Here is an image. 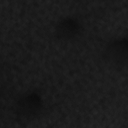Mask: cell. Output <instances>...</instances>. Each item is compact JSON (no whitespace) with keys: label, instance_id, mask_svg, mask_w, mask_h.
<instances>
[{"label":"cell","instance_id":"7a4b0ae2","mask_svg":"<svg viewBox=\"0 0 128 128\" xmlns=\"http://www.w3.org/2000/svg\"><path fill=\"white\" fill-rule=\"evenodd\" d=\"M42 100L35 93H27L23 95L16 103V112L22 118H32L41 110Z\"/></svg>","mask_w":128,"mask_h":128},{"label":"cell","instance_id":"6da1fadb","mask_svg":"<svg viewBox=\"0 0 128 128\" xmlns=\"http://www.w3.org/2000/svg\"><path fill=\"white\" fill-rule=\"evenodd\" d=\"M127 40L118 38L111 40L104 49V57L108 63L120 68L126 65L127 61Z\"/></svg>","mask_w":128,"mask_h":128},{"label":"cell","instance_id":"3957f363","mask_svg":"<svg viewBox=\"0 0 128 128\" xmlns=\"http://www.w3.org/2000/svg\"><path fill=\"white\" fill-rule=\"evenodd\" d=\"M81 31L80 23L72 17H65L59 20L55 26L56 37L62 41H70L75 39Z\"/></svg>","mask_w":128,"mask_h":128}]
</instances>
